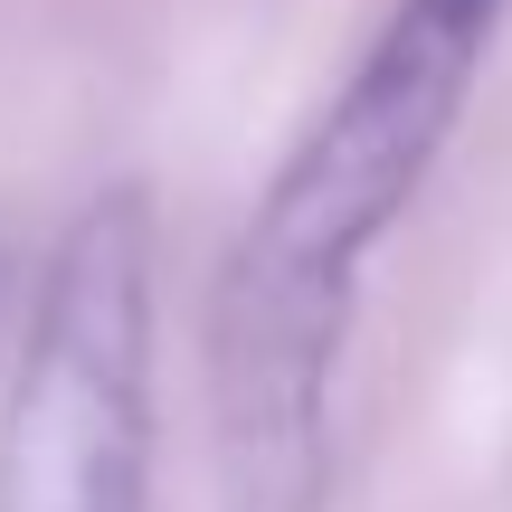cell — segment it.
Returning <instances> with one entry per match:
<instances>
[{
    "instance_id": "6da1fadb",
    "label": "cell",
    "mask_w": 512,
    "mask_h": 512,
    "mask_svg": "<svg viewBox=\"0 0 512 512\" xmlns=\"http://www.w3.org/2000/svg\"><path fill=\"white\" fill-rule=\"evenodd\" d=\"M512 0H389L361 67L304 124L209 294V437L228 512H323L332 370L361 275L465 124Z\"/></svg>"
},
{
    "instance_id": "7a4b0ae2",
    "label": "cell",
    "mask_w": 512,
    "mask_h": 512,
    "mask_svg": "<svg viewBox=\"0 0 512 512\" xmlns=\"http://www.w3.org/2000/svg\"><path fill=\"white\" fill-rule=\"evenodd\" d=\"M0 512H152V209L95 190L48 256L10 399Z\"/></svg>"
}]
</instances>
